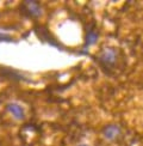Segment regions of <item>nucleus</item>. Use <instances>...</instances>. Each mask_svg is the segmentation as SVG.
<instances>
[{
  "instance_id": "1",
  "label": "nucleus",
  "mask_w": 143,
  "mask_h": 146,
  "mask_svg": "<svg viewBox=\"0 0 143 146\" xmlns=\"http://www.w3.org/2000/svg\"><path fill=\"white\" fill-rule=\"evenodd\" d=\"M6 108H7V110L10 111V114L14 119H17V120H24V117H25L24 109L19 104H17V103H10V104H7V107H6Z\"/></svg>"
},
{
  "instance_id": "2",
  "label": "nucleus",
  "mask_w": 143,
  "mask_h": 146,
  "mask_svg": "<svg viewBox=\"0 0 143 146\" xmlns=\"http://www.w3.org/2000/svg\"><path fill=\"white\" fill-rule=\"evenodd\" d=\"M119 132H121V129H119V127L116 126V125H109L107 127H105L103 133H104V135L106 139H115L118 134H119Z\"/></svg>"
},
{
  "instance_id": "3",
  "label": "nucleus",
  "mask_w": 143,
  "mask_h": 146,
  "mask_svg": "<svg viewBox=\"0 0 143 146\" xmlns=\"http://www.w3.org/2000/svg\"><path fill=\"white\" fill-rule=\"evenodd\" d=\"M25 5H26V9L29 11V13L31 16H33V17H41L42 16V9H41V6L37 3L26 1Z\"/></svg>"
},
{
  "instance_id": "4",
  "label": "nucleus",
  "mask_w": 143,
  "mask_h": 146,
  "mask_svg": "<svg viewBox=\"0 0 143 146\" xmlns=\"http://www.w3.org/2000/svg\"><path fill=\"white\" fill-rule=\"evenodd\" d=\"M103 60L107 64H113L116 61V54L113 52V49H110V48H107V49L104 52L103 54Z\"/></svg>"
},
{
  "instance_id": "5",
  "label": "nucleus",
  "mask_w": 143,
  "mask_h": 146,
  "mask_svg": "<svg viewBox=\"0 0 143 146\" xmlns=\"http://www.w3.org/2000/svg\"><path fill=\"white\" fill-rule=\"evenodd\" d=\"M98 40V35L97 33H89L88 36H87V40H86V46H91V44H94L95 42Z\"/></svg>"
},
{
  "instance_id": "6",
  "label": "nucleus",
  "mask_w": 143,
  "mask_h": 146,
  "mask_svg": "<svg viewBox=\"0 0 143 146\" xmlns=\"http://www.w3.org/2000/svg\"><path fill=\"white\" fill-rule=\"evenodd\" d=\"M0 41H7V42H11V41H12V38H10V37H6V35L0 34Z\"/></svg>"
},
{
  "instance_id": "7",
  "label": "nucleus",
  "mask_w": 143,
  "mask_h": 146,
  "mask_svg": "<svg viewBox=\"0 0 143 146\" xmlns=\"http://www.w3.org/2000/svg\"><path fill=\"white\" fill-rule=\"evenodd\" d=\"M79 146H87V145H79Z\"/></svg>"
}]
</instances>
